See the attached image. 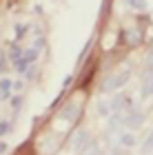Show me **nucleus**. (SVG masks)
<instances>
[{
    "label": "nucleus",
    "mask_w": 153,
    "mask_h": 155,
    "mask_svg": "<svg viewBox=\"0 0 153 155\" xmlns=\"http://www.w3.org/2000/svg\"><path fill=\"white\" fill-rule=\"evenodd\" d=\"M9 58L13 60V64H16L18 60H22V58H25V51H22V49H20L18 45H13V47H11V51H9Z\"/></svg>",
    "instance_id": "nucleus-9"
},
{
    "label": "nucleus",
    "mask_w": 153,
    "mask_h": 155,
    "mask_svg": "<svg viewBox=\"0 0 153 155\" xmlns=\"http://www.w3.org/2000/svg\"><path fill=\"white\" fill-rule=\"evenodd\" d=\"M129 78H131V73H129V71H120V73H113V75H111L107 82H104L102 91H107V93H111V91H118L120 87H124V84L129 82Z\"/></svg>",
    "instance_id": "nucleus-1"
},
{
    "label": "nucleus",
    "mask_w": 153,
    "mask_h": 155,
    "mask_svg": "<svg viewBox=\"0 0 153 155\" xmlns=\"http://www.w3.org/2000/svg\"><path fill=\"white\" fill-rule=\"evenodd\" d=\"M124 5L131 7V9H135V11H144L147 9V0H124Z\"/></svg>",
    "instance_id": "nucleus-8"
},
{
    "label": "nucleus",
    "mask_w": 153,
    "mask_h": 155,
    "mask_svg": "<svg viewBox=\"0 0 153 155\" xmlns=\"http://www.w3.org/2000/svg\"><path fill=\"white\" fill-rule=\"evenodd\" d=\"M5 151H7V144H5V142H2V140H0V155H2V153H5Z\"/></svg>",
    "instance_id": "nucleus-19"
},
{
    "label": "nucleus",
    "mask_w": 153,
    "mask_h": 155,
    "mask_svg": "<svg viewBox=\"0 0 153 155\" xmlns=\"http://www.w3.org/2000/svg\"><path fill=\"white\" fill-rule=\"evenodd\" d=\"M149 64H153V53H151V58H149Z\"/></svg>",
    "instance_id": "nucleus-20"
},
{
    "label": "nucleus",
    "mask_w": 153,
    "mask_h": 155,
    "mask_svg": "<svg viewBox=\"0 0 153 155\" xmlns=\"http://www.w3.org/2000/svg\"><path fill=\"white\" fill-rule=\"evenodd\" d=\"M111 111H113L111 109V102H104V100L98 102V113L100 115H111Z\"/></svg>",
    "instance_id": "nucleus-10"
},
{
    "label": "nucleus",
    "mask_w": 153,
    "mask_h": 155,
    "mask_svg": "<svg viewBox=\"0 0 153 155\" xmlns=\"http://www.w3.org/2000/svg\"><path fill=\"white\" fill-rule=\"evenodd\" d=\"M118 142H120L122 146H135V135H131V133H122L120 137H118Z\"/></svg>",
    "instance_id": "nucleus-7"
},
{
    "label": "nucleus",
    "mask_w": 153,
    "mask_h": 155,
    "mask_svg": "<svg viewBox=\"0 0 153 155\" xmlns=\"http://www.w3.org/2000/svg\"><path fill=\"white\" fill-rule=\"evenodd\" d=\"M89 144H91V137H89L87 131H78V133L73 135V140H71V149L78 151V153H82Z\"/></svg>",
    "instance_id": "nucleus-2"
},
{
    "label": "nucleus",
    "mask_w": 153,
    "mask_h": 155,
    "mask_svg": "<svg viewBox=\"0 0 153 155\" xmlns=\"http://www.w3.org/2000/svg\"><path fill=\"white\" fill-rule=\"evenodd\" d=\"M22 89V82H13V91H20Z\"/></svg>",
    "instance_id": "nucleus-18"
},
{
    "label": "nucleus",
    "mask_w": 153,
    "mask_h": 155,
    "mask_svg": "<svg viewBox=\"0 0 153 155\" xmlns=\"http://www.w3.org/2000/svg\"><path fill=\"white\" fill-rule=\"evenodd\" d=\"M27 64H29V62H27V60L22 58V60H18V62H16V69H18V71H25Z\"/></svg>",
    "instance_id": "nucleus-16"
},
{
    "label": "nucleus",
    "mask_w": 153,
    "mask_h": 155,
    "mask_svg": "<svg viewBox=\"0 0 153 155\" xmlns=\"http://www.w3.org/2000/svg\"><path fill=\"white\" fill-rule=\"evenodd\" d=\"M36 58H38V49H27L25 51V60L27 62H33Z\"/></svg>",
    "instance_id": "nucleus-13"
},
{
    "label": "nucleus",
    "mask_w": 153,
    "mask_h": 155,
    "mask_svg": "<svg viewBox=\"0 0 153 155\" xmlns=\"http://www.w3.org/2000/svg\"><path fill=\"white\" fill-rule=\"evenodd\" d=\"M20 104H22V100H20V97H13V100H11V107L16 109V111L20 109Z\"/></svg>",
    "instance_id": "nucleus-17"
},
{
    "label": "nucleus",
    "mask_w": 153,
    "mask_h": 155,
    "mask_svg": "<svg viewBox=\"0 0 153 155\" xmlns=\"http://www.w3.org/2000/svg\"><path fill=\"white\" fill-rule=\"evenodd\" d=\"M82 153H85V155H98V144H93V142H91Z\"/></svg>",
    "instance_id": "nucleus-14"
},
{
    "label": "nucleus",
    "mask_w": 153,
    "mask_h": 155,
    "mask_svg": "<svg viewBox=\"0 0 153 155\" xmlns=\"http://www.w3.org/2000/svg\"><path fill=\"white\" fill-rule=\"evenodd\" d=\"M7 133H11V124L9 122H0V137L7 135Z\"/></svg>",
    "instance_id": "nucleus-15"
},
{
    "label": "nucleus",
    "mask_w": 153,
    "mask_h": 155,
    "mask_svg": "<svg viewBox=\"0 0 153 155\" xmlns=\"http://www.w3.org/2000/svg\"><path fill=\"white\" fill-rule=\"evenodd\" d=\"M124 124L131 126V129H138V126H142V124H144V115H142V113H138V111H131V113L124 115Z\"/></svg>",
    "instance_id": "nucleus-4"
},
{
    "label": "nucleus",
    "mask_w": 153,
    "mask_h": 155,
    "mask_svg": "<svg viewBox=\"0 0 153 155\" xmlns=\"http://www.w3.org/2000/svg\"><path fill=\"white\" fill-rule=\"evenodd\" d=\"M124 107H129V97L124 95V93H115V97L111 100V109L120 113V111H122Z\"/></svg>",
    "instance_id": "nucleus-5"
},
{
    "label": "nucleus",
    "mask_w": 153,
    "mask_h": 155,
    "mask_svg": "<svg viewBox=\"0 0 153 155\" xmlns=\"http://www.w3.org/2000/svg\"><path fill=\"white\" fill-rule=\"evenodd\" d=\"M78 115H80L78 104H67V107L60 111V117L67 120V122H75V120H78Z\"/></svg>",
    "instance_id": "nucleus-3"
},
{
    "label": "nucleus",
    "mask_w": 153,
    "mask_h": 155,
    "mask_svg": "<svg viewBox=\"0 0 153 155\" xmlns=\"http://www.w3.org/2000/svg\"><path fill=\"white\" fill-rule=\"evenodd\" d=\"M140 95H142V97H149V95H153V78H151V80H147V82L142 84V91H140Z\"/></svg>",
    "instance_id": "nucleus-11"
},
{
    "label": "nucleus",
    "mask_w": 153,
    "mask_h": 155,
    "mask_svg": "<svg viewBox=\"0 0 153 155\" xmlns=\"http://www.w3.org/2000/svg\"><path fill=\"white\" fill-rule=\"evenodd\" d=\"M11 89H13V82L2 78V80H0V100H7V97L11 95Z\"/></svg>",
    "instance_id": "nucleus-6"
},
{
    "label": "nucleus",
    "mask_w": 153,
    "mask_h": 155,
    "mask_svg": "<svg viewBox=\"0 0 153 155\" xmlns=\"http://www.w3.org/2000/svg\"><path fill=\"white\" fill-rule=\"evenodd\" d=\"M149 151H153V131L149 133V137L144 140V144H142V153H149Z\"/></svg>",
    "instance_id": "nucleus-12"
}]
</instances>
